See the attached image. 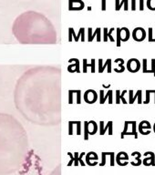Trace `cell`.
<instances>
[{"instance_id": "cell-1", "label": "cell", "mask_w": 155, "mask_h": 175, "mask_svg": "<svg viewBox=\"0 0 155 175\" xmlns=\"http://www.w3.org/2000/svg\"><path fill=\"white\" fill-rule=\"evenodd\" d=\"M13 33L22 44H55L56 30L42 14L27 11L14 22Z\"/></svg>"}, {"instance_id": "cell-2", "label": "cell", "mask_w": 155, "mask_h": 175, "mask_svg": "<svg viewBox=\"0 0 155 175\" xmlns=\"http://www.w3.org/2000/svg\"><path fill=\"white\" fill-rule=\"evenodd\" d=\"M141 62L137 58H131L127 62V69L132 73H136L141 69Z\"/></svg>"}, {"instance_id": "cell-3", "label": "cell", "mask_w": 155, "mask_h": 175, "mask_svg": "<svg viewBox=\"0 0 155 175\" xmlns=\"http://www.w3.org/2000/svg\"><path fill=\"white\" fill-rule=\"evenodd\" d=\"M132 38L137 42H142L146 38V31L142 27H136L132 31Z\"/></svg>"}, {"instance_id": "cell-4", "label": "cell", "mask_w": 155, "mask_h": 175, "mask_svg": "<svg viewBox=\"0 0 155 175\" xmlns=\"http://www.w3.org/2000/svg\"><path fill=\"white\" fill-rule=\"evenodd\" d=\"M151 129H152V125L148 120H142L140 122L138 130L142 135H149L151 133Z\"/></svg>"}, {"instance_id": "cell-5", "label": "cell", "mask_w": 155, "mask_h": 175, "mask_svg": "<svg viewBox=\"0 0 155 175\" xmlns=\"http://www.w3.org/2000/svg\"><path fill=\"white\" fill-rule=\"evenodd\" d=\"M97 124L95 121L91 120L89 122H85V140H88V134H90V135H93L97 132Z\"/></svg>"}, {"instance_id": "cell-6", "label": "cell", "mask_w": 155, "mask_h": 175, "mask_svg": "<svg viewBox=\"0 0 155 175\" xmlns=\"http://www.w3.org/2000/svg\"><path fill=\"white\" fill-rule=\"evenodd\" d=\"M85 6L83 0H69V10L78 11L82 10Z\"/></svg>"}, {"instance_id": "cell-7", "label": "cell", "mask_w": 155, "mask_h": 175, "mask_svg": "<svg viewBox=\"0 0 155 175\" xmlns=\"http://www.w3.org/2000/svg\"><path fill=\"white\" fill-rule=\"evenodd\" d=\"M129 103L130 104H133L135 102V100H137L138 104H142V90H138L136 92V94H133V90H130L129 91Z\"/></svg>"}, {"instance_id": "cell-8", "label": "cell", "mask_w": 155, "mask_h": 175, "mask_svg": "<svg viewBox=\"0 0 155 175\" xmlns=\"http://www.w3.org/2000/svg\"><path fill=\"white\" fill-rule=\"evenodd\" d=\"M116 162L120 166H126L129 163V155L125 151H121L116 156Z\"/></svg>"}, {"instance_id": "cell-9", "label": "cell", "mask_w": 155, "mask_h": 175, "mask_svg": "<svg viewBox=\"0 0 155 175\" xmlns=\"http://www.w3.org/2000/svg\"><path fill=\"white\" fill-rule=\"evenodd\" d=\"M143 155L145 157L149 156L148 158L143 159V161H142V163H143L144 166H155V154L153 151H146L145 153H143Z\"/></svg>"}, {"instance_id": "cell-10", "label": "cell", "mask_w": 155, "mask_h": 175, "mask_svg": "<svg viewBox=\"0 0 155 175\" xmlns=\"http://www.w3.org/2000/svg\"><path fill=\"white\" fill-rule=\"evenodd\" d=\"M97 93L94 91V90H88L85 92V95H84V100L87 103H94L96 100H97Z\"/></svg>"}, {"instance_id": "cell-11", "label": "cell", "mask_w": 155, "mask_h": 175, "mask_svg": "<svg viewBox=\"0 0 155 175\" xmlns=\"http://www.w3.org/2000/svg\"><path fill=\"white\" fill-rule=\"evenodd\" d=\"M130 30L127 27H121L120 28V37H121V40L122 42H126L129 40L130 38Z\"/></svg>"}, {"instance_id": "cell-12", "label": "cell", "mask_w": 155, "mask_h": 175, "mask_svg": "<svg viewBox=\"0 0 155 175\" xmlns=\"http://www.w3.org/2000/svg\"><path fill=\"white\" fill-rule=\"evenodd\" d=\"M132 156L134 158V161L131 162V164L132 166H140L142 164V160H141L142 153L139 152V151H134V152L132 153Z\"/></svg>"}, {"instance_id": "cell-13", "label": "cell", "mask_w": 155, "mask_h": 175, "mask_svg": "<svg viewBox=\"0 0 155 175\" xmlns=\"http://www.w3.org/2000/svg\"><path fill=\"white\" fill-rule=\"evenodd\" d=\"M99 72H103L106 67H108V72L109 73L111 72V59H107V61L104 65H102V59H99Z\"/></svg>"}, {"instance_id": "cell-14", "label": "cell", "mask_w": 155, "mask_h": 175, "mask_svg": "<svg viewBox=\"0 0 155 175\" xmlns=\"http://www.w3.org/2000/svg\"><path fill=\"white\" fill-rule=\"evenodd\" d=\"M99 98H100L99 100H100V103H101V104H103L107 99H109V103H110V104L113 103V102H112V91H111V90H109L108 93H107V95H104L103 90H100V96H99Z\"/></svg>"}, {"instance_id": "cell-15", "label": "cell", "mask_w": 155, "mask_h": 175, "mask_svg": "<svg viewBox=\"0 0 155 175\" xmlns=\"http://www.w3.org/2000/svg\"><path fill=\"white\" fill-rule=\"evenodd\" d=\"M124 6V10L128 11L129 9V0H121V2H120V0H116L115 1V10L119 11L121 6Z\"/></svg>"}, {"instance_id": "cell-16", "label": "cell", "mask_w": 155, "mask_h": 175, "mask_svg": "<svg viewBox=\"0 0 155 175\" xmlns=\"http://www.w3.org/2000/svg\"><path fill=\"white\" fill-rule=\"evenodd\" d=\"M103 123H104L103 121H100V134L103 135L106 132V130L109 129V134L112 135V133H113L112 132V121H109L105 128L103 127Z\"/></svg>"}, {"instance_id": "cell-17", "label": "cell", "mask_w": 155, "mask_h": 175, "mask_svg": "<svg viewBox=\"0 0 155 175\" xmlns=\"http://www.w3.org/2000/svg\"><path fill=\"white\" fill-rule=\"evenodd\" d=\"M131 125H132V131H130V132L127 131L126 133H124L122 139H124V136H125V135H132V136L134 137V139H138V131H137V129H136L137 122H136V121H131Z\"/></svg>"}, {"instance_id": "cell-18", "label": "cell", "mask_w": 155, "mask_h": 175, "mask_svg": "<svg viewBox=\"0 0 155 175\" xmlns=\"http://www.w3.org/2000/svg\"><path fill=\"white\" fill-rule=\"evenodd\" d=\"M114 63H117L118 64V67H115L114 68V71L115 72H118V73H121L125 70V67H124V59L122 58H117Z\"/></svg>"}, {"instance_id": "cell-19", "label": "cell", "mask_w": 155, "mask_h": 175, "mask_svg": "<svg viewBox=\"0 0 155 175\" xmlns=\"http://www.w3.org/2000/svg\"><path fill=\"white\" fill-rule=\"evenodd\" d=\"M103 30H104V39H103V40L106 42V41L108 40V38H109L110 39V41H111V42H114V41H115V39H114V38L111 36V34H112V32L115 30V28H113V27H112V28H110V30L109 32H108V28H107V27L103 28Z\"/></svg>"}, {"instance_id": "cell-20", "label": "cell", "mask_w": 155, "mask_h": 175, "mask_svg": "<svg viewBox=\"0 0 155 175\" xmlns=\"http://www.w3.org/2000/svg\"><path fill=\"white\" fill-rule=\"evenodd\" d=\"M97 160H98V156L94 152H89L87 155V163L88 165H90V161H97Z\"/></svg>"}, {"instance_id": "cell-21", "label": "cell", "mask_w": 155, "mask_h": 175, "mask_svg": "<svg viewBox=\"0 0 155 175\" xmlns=\"http://www.w3.org/2000/svg\"><path fill=\"white\" fill-rule=\"evenodd\" d=\"M96 35L98 36V41H100V28L99 27H98L96 29V31H95V33L93 35H88V37H89L88 38V41H92Z\"/></svg>"}, {"instance_id": "cell-22", "label": "cell", "mask_w": 155, "mask_h": 175, "mask_svg": "<svg viewBox=\"0 0 155 175\" xmlns=\"http://www.w3.org/2000/svg\"><path fill=\"white\" fill-rule=\"evenodd\" d=\"M147 7L150 10L155 11V0H147Z\"/></svg>"}, {"instance_id": "cell-23", "label": "cell", "mask_w": 155, "mask_h": 175, "mask_svg": "<svg viewBox=\"0 0 155 175\" xmlns=\"http://www.w3.org/2000/svg\"><path fill=\"white\" fill-rule=\"evenodd\" d=\"M148 40H149V42H155V38L153 36V28L152 27L148 28Z\"/></svg>"}, {"instance_id": "cell-24", "label": "cell", "mask_w": 155, "mask_h": 175, "mask_svg": "<svg viewBox=\"0 0 155 175\" xmlns=\"http://www.w3.org/2000/svg\"><path fill=\"white\" fill-rule=\"evenodd\" d=\"M147 63H148V59L147 58H143L142 60V72L143 73H149V70L147 68Z\"/></svg>"}, {"instance_id": "cell-25", "label": "cell", "mask_w": 155, "mask_h": 175, "mask_svg": "<svg viewBox=\"0 0 155 175\" xmlns=\"http://www.w3.org/2000/svg\"><path fill=\"white\" fill-rule=\"evenodd\" d=\"M146 100L142 102V103H144V104H149L150 102H151V92H150V90H146Z\"/></svg>"}, {"instance_id": "cell-26", "label": "cell", "mask_w": 155, "mask_h": 175, "mask_svg": "<svg viewBox=\"0 0 155 175\" xmlns=\"http://www.w3.org/2000/svg\"><path fill=\"white\" fill-rule=\"evenodd\" d=\"M117 47H121V37H120V28H117Z\"/></svg>"}, {"instance_id": "cell-27", "label": "cell", "mask_w": 155, "mask_h": 175, "mask_svg": "<svg viewBox=\"0 0 155 175\" xmlns=\"http://www.w3.org/2000/svg\"><path fill=\"white\" fill-rule=\"evenodd\" d=\"M126 93H127V90H123L122 93L120 95V99H121V102H122L123 104H127V103H128V102L126 101V100L124 99V95H125Z\"/></svg>"}, {"instance_id": "cell-28", "label": "cell", "mask_w": 155, "mask_h": 175, "mask_svg": "<svg viewBox=\"0 0 155 175\" xmlns=\"http://www.w3.org/2000/svg\"><path fill=\"white\" fill-rule=\"evenodd\" d=\"M151 63H152V67H151L150 71H151V73H153V75H154L155 77V58H153L151 60Z\"/></svg>"}, {"instance_id": "cell-29", "label": "cell", "mask_w": 155, "mask_h": 175, "mask_svg": "<svg viewBox=\"0 0 155 175\" xmlns=\"http://www.w3.org/2000/svg\"><path fill=\"white\" fill-rule=\"evenodd\" d=\"M106 164V152H102V162L99 163L100 166H104Z\"/></svg>"}, {"instance_id": "cell-30", "label": "cell", "mask_w": 155, "mask_h": 175, "mask_svg": "<svg viewBox=\"0 0 155 175\" xmlns=\"http://www.w3.org/2000/svg\"><path fill=\"white\" fill-rule=\"evenodd\" d=\"M120 95H121V91H120V90H117V91H116V103H117V104H120V103H121Z\"/></svg>"}, {"instance_id": "cell-31", "label": "cell", "mask_w": 155, "mask_h": 175, "mask_svg": "<svg viewBox=\"0 0 155 175\" xmlns=\"http://www.w3.org/2000/svg\"><path fill=\"white\" fill-rule=\"evenodd\" d=\"M110 165L114 166L115 162H114V152H110Z\"/></svg>"}, {"instance_id": "cell-32", "label": "cell", "mask_w": 155, "mask_h": 175, "mask_svg": "<svg viewBox=\"0 0 155 175\" xmlns=\"http://www.w3.org/2000/svg\"><path fill=\"white\" fill-rule=\"evenodd\" d=\"M132 11L136 10V0H132Z\"/></svg>"}, {"instance_id": "cell-33", "label": "cell", "mask_w": 155, "mask_h": 175, "mask_svg": "<svg viewBox=\"0 0 155 175\" xmlns=\"http://www.w3.org/2000/svg\"><path fill=\"white\" fill-rule=\"evenodd\" d=\"M140 1V10L143 11L144 9V0H139Z\"/></svg>"}, {"instance_id": "cell-34", "label": "cell", "mask_w": 155, "mask_h": 175, "mask_svg": "<svg viewBox=\"0 0 155 175\" xmlns=\"http://www.w3.org/2000/svg\"><path fill=\"white\" fill-rule=\"evenodd\" d=\"M101 10L105 11L106 10V0H102V4H101Z\"/></svg>"}, {"instance_id": "cell-35", "label": "cell", "mask_w": 155, "mask_h": 175, "mask_svg": "<svg viewBox=\"0 0 155 175\" xmlns=\"http://www.w3.org/2000/svg\"><path fill=\"white\" fill-rule=\"evenodd\" d=\"M69 155L70 156V158H71V161H70V163H69L68 165H69V166H70V165L72 164L73 161H74V158H73V156H72V154H71V153H69Z\"/></svg>"}, {"instance_id": "cell-36", "label": "cell", "mask_w": 155, "mask_h": 175, "mask_svg": "<svg viewBox=\"0 0 155 175\" xmlns=\"http://www.w3.org/2000/svg\"><path fill=\"white\" fill-rule=\"evenodd\" d=\"M74 155H75V159H76V161H75V162H74V165H76V166H77L78 164V153L77 152H76Z\"/></svg>"}, {"instance_id": "cell-37", "label": "cell", "mask_w": 155, "mask_h": 175, "mask_svg": "<svg viewBox=\"0 0 155 175\" xmlns=\"http://www.w3.org/2000/svg\"><path fill=\"white\" fill-rule=\"evenodd\" d=\"M150 92H151V94H154V103H155V89H153V90H150Z\"/></svg>"}, {"instance_id": "cell-38", "label": "cell", "mask_w": 155, "mask_h": 175, "mask_svg": "<svg viewBox=\"0 0 155 175\" xmlns=\"http://www.w3.org/2000/svg\"><path fill=\"white\" fill-rule=\"evenodd\" d=\"M153 131H154V133H155V123H154V125H153Z\"/></svg>"}]
</instances>
